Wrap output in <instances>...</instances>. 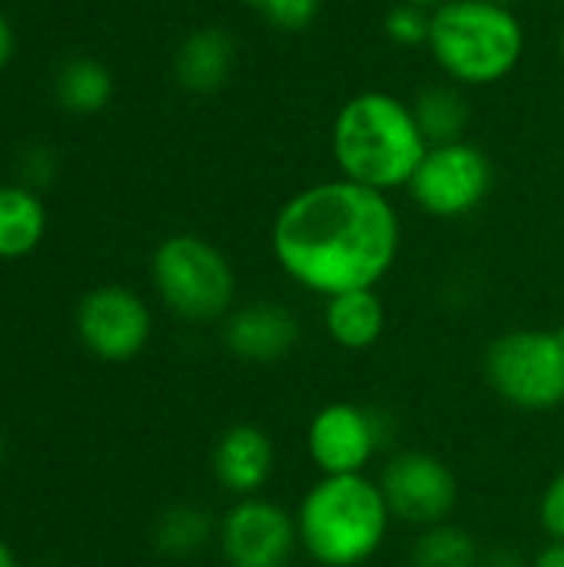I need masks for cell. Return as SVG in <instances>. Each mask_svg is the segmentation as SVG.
Wrapping results in <instances>:
<instances>
[{
	"instance_id": "6da1fadb",
	"label": "cell",
	"mask_w": 564,
	"mask_h": 567,
	"mask_svg": "<svg viewBox=\"0 0 564 567\" xmlns=\"http://www.w3.org/2000/svg\"><path fill=\"white\" fill-rule=\"evenodd\" d=\"M269 243L296 286L332 299L386 279L402 246V223L386 193L339 176L286 199Z\"/></svg>"
},
{
	"instance_id": "7a4b0ae2",
	"label": "cell",
	"mask_w": 564,
	"mask_h": 567,
	"mask_svg": "<svg viewBox=\"0 0 564 567\" xmlns=\"http://www.w3.org/2000/svg\"><path fill=\"white\" fill-rule=\"evenodd\" d=\"M429 146L412 103L386 90L356 93L332 123V156L342 179L386 196L409 189Z\"/></svg>"
},
{
	"instance_id": "3957f363",
	"label": "cell",
	"mask_w": 564,
	"mask_h": 567,
	"mask_svg": "<svg viewBox=\"0 0 564 567\" xmlns=\"http://www.w3.org/2000/svg\"><path fill=\"white\" fill-rule=\"evenodd\" d=\"M389 522L382 488L366 475H326L306 492L296 512L299 545L322 567L369 561L382 548Z\"/></svg>"
},
{
	"instance_id": "277c9868",
	"label": "cell",
	"mask_w": 564,
	"mask_h": 567,
	"mask_svg": "<svg viewBox=\"0 0 564 567\" xmlns=\"http://www.w3.org/2000/svg\"><path fill=\"white\" fill-rule=\"evenodd\" d=\"M429 53L459 86H492L512 76L525 53V30L512 7L445 0L432 10Z\"/></svg>"
},
{
	"instance_id": "5b68a950",
	"label": "cell",
	"mask_w": 564,
	"mask_h": 567,
	"mask_svg": "<svg viewBox=\"0 0 564 567\" xmlns=\"http://www.w3.org/2000/svg\"><path fill=\"white\" fill-rule=\"evenodd\" d=\"M153 282L166 309L186 322H213L233 312L236 272L209 239L180 233L156 246Z\"/></svg>"
},
{
	"instance_id": "8992f818",
	"label": "cell",
	"mask_w": 564,
	"mask_h": 567,
	"mask_svg": "<svg viewBox=\"0 0 564 567\" xmlns=\"http://www.w3.org/2000/svg\"><path fill=\"white\" fill-rule=\"evenodd\" d=\"M485 379L522 412H555L564 405V326L499 336L485 349Z\"/></svg>"
},
{
	"instance_id": "52a82bcc",
	"label": "cell",
	"mask_w": 564,
	"mask_h": 567,
	"mask_svg": "<svg viewBox=\"0 0 564 567\" xmlns=\"http://www.w3.org/2000/svg\"><path fill=\"white\" fill-rule=\"evenodd\" d=\"M492 183L495 169L485 150L469 140H455L429 146L409 193L422 213L435 219H462L489 199Z\"/></svg>"
},
{
	"instance_id": "ba28073f",
	"label": "cell",
	"mask_w": 564,
	"mask_h": 567,
	"mask_svg": "<svg viewBox=\"0 0 564 567\" xmlns=\"http://www.w3.org/2000/svg\"><path fill=\"white\" fill-rule=\"evenodd\" d=\"M379 488L389 505V515L419 528L449 522V515L459 505L455 472L439 455H429V452L396 455L382 468Z\"/></svg>"
},
{
	"instance_id": "9c48e42d",
	"label": "cell",
	"mask_w": 564,
	"mask_h": 567,
	"mask_svg": "<svg viewBox=\"0 0 564 567\" xmlns=\"http://www.w3.org/2000/svg\"><path fill=\"white\" fill-rule=\"evenodd\" d=\"M219 548L229 567H289L299 548L296 518L266 498H239L223 525Z\"/></svg>"
},
{
	"instance_id": "30bf717a",
	"label": "cell",
	"mask_w": 564,
	"mask_h": 567,
	"mask_svg": "<svg viewBox=\"0 0 564 567\" xmlns=\"http://www.w3.org/2000/svg\"><path fill=\"white\" fill-rule=\"evenodd\" d=\"M150 309L126 286H100L83 296L76 309V332L83 346L103 362H126L150 342Z\"/></svg>"
},
{
	"instance_id": "8fae6325",
	"label": "cell",
	"mask_w": 564,
	"mask_h": 567,
	"mask_svg": "<svg viewBox=\"0 0 564 567\" xmlns=\"http://www.w3.org/2000/svg\"><path fill=\"white\" fill-rule=\"evenodd\" d=\"M306 449L322 475H362L379 452V422L352 402L322 405L309 422Z\"/></svg>"
},
{
	"instance_id": "7c38bea8",
	"label": "cell",
	"mask_w": 564,
	"mask_h": 567,
	"mask_svg": "<svg viewBox=\"0 0 564 567\" xmlns=\"http://www.w3.org/2000/svg\"><path fill=\"white\" fill-rule=\"evenodd\" d=\"M299 336L302 329L296 312L286 309L283 302H266V299L233 309L223 326L226 349L249 365L283 362L299 346Z\"/></svg>"
},
{
	"instance_id": "4fadbf2b",
	"label": "cell",
	"mask_w": 564,
	"mask_h": 567,
	"mask_svg": "<svg viewBox=\"0 0 564 567\" xmlns=\"http://www.w3.org/2000/svg\"><path fill=\"white\" fill-rule=\"evenodd\" d=\"M276 468V449L266 429L239 422L229 425L213 449V475L236 498H256Z\"/></svg>"
},
{
	"instance_id": "5bb4252c",
	"label": "cell",
	"mask_w": 564,
	"mask_h": 567,
	"mask_svg": "<svg viewBox=\"0 0 564 567\" xmlns=\"http://www.w3.org/2000/svg\"><path fill=\"white\" fill-rule=\"evenodd\" d=\"M236 60H239V47H236L229 30L199 27L176 47L173 73L186 93L206 96V93H216L229 83Z\"/></svg>"
},
{
	"instance_id": "9a60e30c",
	"label": "cell",
	"mask_w": 564,
	"mask_h": 567,
	"mask_svg": "<svg viewBox=\"0 0 564 567\" xmlns=\"http://www.w3.org/2000/svg\"><path fill=\"white\" fill-rule=\"evenodd\" d=\"M322 326L339 349L362 352L376 346L386 332V306L376 289H356L326 299Z\"/></svg>"
},
{
	"instance_id": "2e32d148",
	"label": "cell",
	"mask_w": 564,
	"mask_h": 567,
	"mask_svg": "<svg viewBox=\"0 0 564 567\" xmlns=\"http://www.w3.org/2000/svg\"><path fill=\"white\" fill-rule=\"evenodd\" d=\"M47 229V209L27 186H0V259L33 252Z\"/></svg>"
},
{
	"instance_id": "e0dca14e",
	"label": "cell",
	"mask_w": 564,
	"mask_h": 567,
	"mask_svg": "<svg viewBox=\"0 0 564 567\" xmlns=\"http://www.w3.org/2000/svg\"><path fill=\"white\" fill-rule=\"evenodd\" d=\"M412 110H416V120H419V126L432 146L465 140V130L472 120L465 86H459L452 80L432 83V86L419 90V96L412 100Z\"/></svg>"
},
{
	"instance_id": "ac0fdd59",
	"label": "cell",
	"mask_w": 564,
	"mask_h": 567,
	"mask_svg": "<svg viewBox=\"0 0 564 567\" xmlns=\"http://www.w3.org/2000/svg\"><path fill=\"white\" fill-rule=\"evenodd\" d=\"M53 93H57V103L66 113L90 116V113H100L110 103V96H113V73L100 60H93V56H73V60H66L57 70Z\"/></svg>"
},
{
	"instance_id": "d6986e66",
	"label": "cell",
	"mask_w": 564,
	"mask_h": 567,
	"mask_svg": "<svg viewBox=\"0 0 564 567\" xmlns=\"http://www.w3.org/2000/svg\"><path fill=\"white\" fill-rule=\"evenodd\" d=\"M412 565L416 567H482L479 542L459 528V525H432L422 528L412 548Z\"/></svg>"
},
{
	"instance_id": "ffe728a7",
	"label": "cell",
	"mask_w": 564,
	"mask_h": 567,
	"mask_svg": "<svg viewBox=\"0 0 564 567\" xmlns=\"http://www.w3.org/2000/svg\"><path fill=\"white\" fill-rule=\"evenodd\" d=\"M213 535V518L196 505L170 508L156 525V548L166 555H193Z\"/></svg>"
},
{
	"instance_id": "44dd1931",
	"label": "cell",
	"mask_w": 564,
	"mask_h": 567,
	"mask_svg": "<svg viewBox=\"0 0 564 567\" xmlns=\"http://www.w3.org/2000/svg\"><path fill=\"white\" fill-rule=\"evenodd\" d=\"M429 33H432V10H429V7L399 0V3L386 13V37H389L396 47H406V50L429 47Z\"/></svg>"
},
{
	"instance_id": "7402d4cb",
	"label": "cell",
	"mask_w": 564,
	"mask_h": 567,
	"mask_svg": "<svg viewBox=\"0 0 564 567\" xmlns=\"http://www.w3.org/2000/svg\"><path fill=\"white\" fill-rule=\"evenodd\" d=\"M243 3L253 7L269 27L286 33L306 30L322 10V0H243Z\"/></svg>"
},
{
	"instance_id": "603a6c76",
	"label": "cell",
	"mask_w": 564,
	"mask_h": 567,
	"mask_svg": "<svg viewBox=\"0 0 564 567\" xmlns=\"http://www.w3.org/2000/svg\"><path fill=\"white\" fill-rule=\"evenodd\" d=\"M539 515H542V525L552 535V542H564V472L548 482Z\"/></svg>"
},
{
	"instance_id": "cb8c5ba5",
	"label": "cell",
	"mask_w": 564,
	"mask_h": 567,
	"mask_svg": "<svg viewBox=\"0 0 564 567\" xmlns=\"http://www.w3.org/2000/svg\"><path fill=\"white\" fill-rule=\"evenodd\" d=\"M53 173H57V156L47 146H33L20 156V176H23L27 189L47 186L53 179Z\"/></svg>"
},
{
	"instance_id": "d4e9b609",
	"label": "cell",
	"mask_w": 564,
	"mask_h": 567,
	"mask_svg": "<svg viewBox=\"0 0 564 567\" xmlns=\"http://www.w3.org/2000/svg\"><path fill=\"white\" fill-rule=\"evenodd\" d=\"M13 50H17V33H13L10 20L0 13V70L13 60Z\"/></svg>"
},
{
	"instance_id": "484cf974",
	"label": "cell",
	"mask_w": 564,
	"mask_h": 567,
	"mask_svg": "<svg viewBox=\"0 0 564 567\" xmlns=\"http://www.w3.org/2000/svg\"><path fill=\"white\" fill-rule=\"evenodd\" d=\"M532 567H564V542H552L548 548H542Z\"/></svg>"
},
{
	"instance_id": "4316f807",
	"label": "cell",
	"mask_w": 564,
	"mask_h": 567,
	"mask_svg": "<svg viewBox=\"0 0 564 567\" xmlns=\"http://www.w3.org/2000/svg\"><path fill=\"white\" fill-rule=\"evenodd\" d=\"M0 567H20L17 565V558H13V551L0 542Z\"/></svg>"
},
{
	"instance_id": "83f0119b",
	"label": "cell",
	"mask_w": 564,
	"mask_h": 567,
	"mask_svg": "<svg viewBox=\"0 0 564 567\" xmlns=\"http://www.w3.org/2000/svg\"><path fill=\"white\" fill-rule=\"evenodd\" d=\"M489 3H502V7H515L519 0H489Z\"/></svg>"
},
{
	"instance_id": "f1b7e54d",
	"label": "cell",
	"mask_w": 564,
	"mask_h": 567,
	"mask_svg": "<svg viewBox=\"0 0 564 567\" xmlns=\"http://www.w3.org/2000/svg\"><path fill=\"white\" fill-rule=\"evenodd\" d=\"M558 47H562V56H564V27H562V37H558Z\"/></svg>"
},
{
	"instance_id": "f546056e",
	"label": "cell",
	"mask_w": 564,
	"mask_h": 567,
	"mask_svg": "<svg viewBox=\"0 0 564 567\" xmlns=\"http://www.w3.org/2000/svg\"><path fill=\"white\" fill-rule=\"evenodd\" d=\"M0 458H3V445H0Z\"/></svg>"
}]
</instances>
